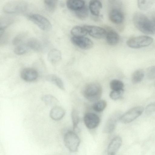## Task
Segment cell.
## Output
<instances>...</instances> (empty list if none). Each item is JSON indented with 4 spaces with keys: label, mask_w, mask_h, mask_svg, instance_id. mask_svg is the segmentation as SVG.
I'll list each match as a JSON object with an SVG mask.
<instances>
[{
    "label": "cell",
    "mask_w": 155,
    "mask_h": 155,
    "mask_svg": "<svg viewBox=\"0 0 155 155\" xmlns=\"http://www.w3.org/2000/svg\"><path fill=\"white\" fill-rule=\"evenodd\" d=\"M134 24L136 27L143 33L147 35L155 34V23L145 15L137 12L133 18Z\"/></svg>",
    "instance_id": "6da1fadb"
},
{
    "label": "cell",
    "mask_w": 155,
    "mask_h": 155,
    "mask_svg": "<svg viewBox=\"0 0 155 155\" xmlns=\"http://www.w3.org/2000/svg\"><path fill=\"white\" fill-rule=\"evenodd\" d=\"M102 88L98 83H92L87 84L84 88L83 94L84 97L91 102H96L101 97Z\"/></svg>",
    "instance_id": "7a4b0ae2"
},
{
    "label": "cell",
    "mask_w": 155,
    "mask_h": 155,
    "mask_svg": "<svg viewBox=\"0 0 155 155\" xmlns=\"http://www.w3.org/2000/svg\"><path fill=\"white\" fill-rule=\"evenodd\" d=\"M80 142L79 136L74 130L67 131L64 136V144L71 152H76L78 150Z\"/></svg>",
    "instance_id": "3957f363"
},
{
    "label": "cell",
    "mask_w": 155,
    "mask_h": 155,
    "mask_svg": "<svg viewBox=\"0 0 155 155\" xmlns=\"http://www.w3.org/2000/svg\"><path fill=\"white\" fill-rule=\"evenodd\" d=\"M27 7V3L24 1L17 0L6 3L4 6V11L8 13H17L25 12Z\"/></svg>",
    "instance_id": "277c9868"
},
{
    "label": "cell",
    "mask_w": 155,
    "mask_h": 155,
    "mask_svg": "<svg viewBox=\"0 0 155 155\" xmlns=\"http://www.w3.org/2000/svg\"><path fill=\"white\" fill-rule=\"evenodd\" d=\"M153 39L147 36H140L129 39L127 42V45L133 48H139L148 46L153 42Z\"/></svg>",
    "instance_id": "5b68a950"
},
{
    "label": "cell",
    "mask_w": 155,
    "mask_h": 155,
    "mask_svg": "<svg viewBox=\"0 0 155 155\" xmlns=\"http://www.w3.org/2000/svg\"><path fill=\"white\" fill-rule=\"evenodd\" d=\"M143 110V107L142 106L134 107L120 116L119 120L123 123H130L140 116Z\"/></svg>",
    "instance_id": "8992f818"
},
{
    "label": "cell",
    "mask_w": 155,
    "mask_h": 155,
    "mask_svg": "<svg viewBox=\"0 0 155 155\" xmlns=\"http://www.w3.org/2000/svg\"><path fill=\"white\" fill-rule=\"evenodd\" d=\"M28 18L39 28L44 31H49L52 25L50 21L45 17L38 14H32L27 16Z\"/></svg>",
    "instance_id": "52a82bcc"
},
{
    "label": "cell",
    "mask_w": 155,
    "mask_h": 155,
    "mask_svg": "<svg viewBox=\"0 0 155 155\" xmlns=\"http://www.w3.org/2000/svg\"><path fill=\"white\" fill-rule=\"evenodd\" d=\"M71 41L74 45L82 49H89L93 46L92 41L90 39L84 36H73L71 38Z\"/></svg>",
    "instance_id": "ba28073f"
},
{
    "label": "cell",
    "mask_w": 155,
    "mask_h": 155,
    "mask_svg": "<svg viewBox=\"0 0 155 155\" xmlns=\"http://www.w3.org/2000/svg\"><path fill=\"white\" fill-rule=\"evenodd\" d=\"M83 120L86 126L88 129H93L96 128L99 124L100 118L95 114L89 112L85 114Z\"/></svg>",
    "instance_id": "9c48e42d"
},
{
    "label": "cell",
    "mask_w": 155,
    "mask_h": 155,
    "mask_svg": "<svg viewBox=\"0 0 155 155\" xmlns=\"http://www.w3.org/2000/svg\"><path fill=\"white\" fill-rule=\"evenodd\" d=\"M83 27L91 37L97 39L102 38L105 36L106 30L97 26L85 25Z\"/></svg>",
    "instance_id": "30bf717a"
},
{
    "label": "cell",
    "mask_w": 155,
    "mask_h": 155,
    "mask_svg": "<svg viewBox=\"0 0 155 155\" xmlns=\"http://www.w3.org/2000/svg\"><path fill=\"white\" fill-rule=\"evenodd\" d=\"M119 112L114 113L109 117L103 128V132L106 133H112L115 129L117 123L120 116Z\"/></svg>",
    "instance_id": "8fae6325"
},
{
    "label": "cell",
    "mask_w": 155,
    "mask_h": 155,
    "mask_svg": "<svg viewBox=\"0 0 155 155\" xmlns=\"http://www.w3.org/2000/svg\"><path fill=\"white\" fill-rule=\"evenodd\" d=\"M38 73L34 69L25 68L23 69L21 72V77L24 80L31 82L35 80L38 78Z\"/></svg>",
    "instance_id": "7c38bea8"
},
{
    "label": "cell",
    "mask_w": 155,
    "mask_h": 155,
    "mask_svg": "<svg viewBox=\"0 0 155 155\" xmlns=\"http://www.w3.org/2000/svg\"><path fill=\"white\" fill-rule=\"evenodd\" d=\"M122 141L120 137L117 136L114 137L109 143L107 149L109 155H114L120 147Z\"/></svg>",
    "instance_id": "4fadbf2b"
},
{
    "label": "cell",
    "mask_w": 155,
    "mask_h": 155,
    "mask_svg": "<svg viewBox=\"0 0 155 155\" xmlns=\"http://www.w3.org/2000/svg\"><path fill=\"white\" fill-rule=\"evenodd\" d=\"M109 18L113 23L116 24L121 23L124 21V17L123 13L118 8H113L109 13Z\"/></svg>",
    "instance_id": "5bb4252c"
},
{
    "label": "cell",
    "mask_w": 155,
    "mask_h": 155,
    "mask_svg": "<svg viewBox=\"0 0 155 155\" xmlns=\"http://www.w3.org/2000/svg\"><path fill=\"white\" fill-rule=\"evenodd\" d=\"M105 37L107 43L110 45H115L119 41L120 37L119 35L113 30H109L107 31H106Z\"/></svg>",
    "instance_id": "9a60e30c"
},
{
    "label": "cell",
    "mask_w": 155,
    "mask_h": 155,
    "mask_svg": "<svg viewBox=\"0 0 155 155\" xmlns=\"http://www.w3.org/2000/svg\"><path fill=\"white\" fill-rule=\"evenodd\" d=\"M65 113L64 110L62 107L55 106L51 110L50 112V116L53 120H59L64 116Z\"/></svg>",
    "instance_id": "2e32d148"
},
{
    "label": "cell",
    "mask_w": 155,
    "mask_h": 155,
    "mask_svg": "<svg viewBox=\"0 0 155 155\" xmlns=\"http://www.w3.org/2000/svg\"><path fill=\"white\" fill-rule=\"evenodd\" d=\"M102 7L101 2L98 0H91L89 3L90 11L91 14L95 16H99Z\"/></svg>",
    "instance_id": "e0dca14e"
},
{
    "label": "cell",
    "mask_w": 155,
    "mask_h": 155,
    "mask_svg": "<svg viewBox=\"0 0 155 155\" xmlns=\"http://www.w3.org/2000/svg\"><path fill=\"white\" fill-rule=\"evenodd\" d=\"M66 4L69 9L74 11L81 9L85 5L84 0H67Z\"/></svg>",
    "instance_id": "ac0fdd59"
},
{
    "label": "cell",
    "mask_w": 155,
    "mask_h": 155,
    "mask_svg": "<svg viewBox=\"0 0 155 155\" xmlns=\"http://www.w3.org/2000/svg\"><path fill=\"white\" fill-rule=\"evenodd\" d=\"M61 59V54L60 51L56 49L51 50L48 55V59L53 64L59 62Z\"/></svg>",
    "instance_id": "d6986e66"
},
{
    "label": "cell",
    "mask_w": 155,
    "mask_h": 155,
    "mask_svg": "<svg viewBox=\"0 0 155 155\" xmlns=\"http://www.w3.org/2000/svg\"><path fill=\"white\" fill-rule=\"evenodd\" d=\"M46 78L47 81L55 84L61 90H64L63 81L57 75L54 74H49L46 76Z\"/></svg>",
    "instance_id": "ffe728a7"
},
{
    "label": "cell",
    "mask_w": 155,
    "mask_h": 155,
    "mask_svg": "<svg viewBox=\"0 0 155 155\" xmlns=\"http://www.w3.org/2000/svg\"><path fill=\"white\" fill-rule=\"evenodd\" d=\"M26 43L29 48H30L35 51H39L42 50V44L37 39L30 38L28 40Z\"/></svg>",
    "instance_id": "44dd1931"
},
{
    "label": "cell",
    "mask_w": 155,
    "mask_h": 155,
    "mask_svg": "<svg viewBox=\"0 0 155 155\" xmlns=\"http://www.w3.org/2000/svg\"><path fill=\"white\" fill-rule=\"evenodd\" d=\"M144 76V71L142 69H138L134 72L131 77V81L134 84L140 83Z\"/></svg>",
    "instance_id": "7402d4cb"
},
{
    "label": "cell",
    "mask_w": 155,
    "mask_h": 155,
    "mask_svg": "<svg viewBox=\"0 0 155 155\" xmlns=\"http://www.w3.org/2000/svg\"><path fill=\"white\" fill-rule=\"evenodd\" d=\"M155 0H138V8L143 11L150 9L154 4Z\"/></svg>",
    "instance_id": "603a6c76"
},
{
    "label": "cell",
    "mask_w": 155,
    "mask_h": 155,
    "mask_svg": "<svg viewBox=\"0 0 155 155\" xmlns=\"http://www.w3.org/2000/svg\"><path fill=\"white\" fill-rule=\"evenodd\" d=\"M42 100L45 104L50 106H55L58 102L56 97L50 94L44 95L42 97Z\"/></svg>",
    "instance_id": "cb8c5ba5"
},
{
    "label": "cell",
    "mask_w": 155,
    "mask_h": 155,
    "mask_svg": "<svg viewBox=\"0 0 155 155\" xmlns=\"http://www.w3.org/2000/svg\"><path fill=\"white\" fill-rule=\"evenodd\" d=\"M71 34L74 37H83L87 34L83 27L77 26L73 28L71 30Z\"/></svg>",
    "instance_id": "d4e9b609"
},
{
    "label": "cell",
    "mask_w": 155,
    "mask_h": 155,
    "mask_svg": "<svg viewBox=\"0 0 155 155\" xmlns=\"http://www.w3.org/2000/svg\"><path fill=\"white\" fill-rule=\"evenodd\" d=\"M107 105V102L105 101L98 100L93 104L92 108L95 111L100 112L102 111L105 109Z\"/></svg>",
    "instance_id": "484cf974"
},
{
    "label": "cell",
    "mask_w": 155,
    "mask_h": 155,
    "mask_svg": "<svg viewBox=\"0 0 155 155\" xmlns=\"http://www.w3.org/2000/svg\"><path fill=\"white\" fill-rule=\"evenodd\" d=\"M28 48L26 43L23 42L16 46L14 49V52L17 55H22L27 51Z\"/></svg>",
    "instance_id": "4316f807"
},
{
    "label": "cell",
    "mask_w": 155,
    "mask_h": 155,
    "mask_svg": "<svg viewBox=\"0 0 155 155\" xmlns=\"http://www.w3.org/2000/svg\"><path fill=\"white\" fill-rule=\"evenodd\" d=\"M76 16L81 19H85L88 15V10L87 7L85 5L82 8L75 11Z\"/></svg>",
    "instance_id": "83f0119b"
},
{
    "label": "cell",
    "mask_w": 155,
    "mask_h": 155,
    "mask_svg": "<svg viewBox=\"0 0 155 155\" xmlns=\"http://www.w3.org/2000/svg\"><path fill=\"white\" fill-rule=\"evenodd\" d=\"M58 0H44V3L46 9L49 11L52 12L56 9Z\"/></svg>",
    "instance_id": "f1b7e54d"
},
{
    "label": "cell",
    "mask_w": 155,
    "mask_h": 155,
    "mask_svg": "<svg viewBox=\"0 0 155 155\" xmlns=\"http://www.w3.org/2000/svg\"><path fill=\"white\" fill-rule=\"evenodd\" d=\"M110 87L112 90H117L123 89L124 84L121 81L117 80L114 79L112 80L110 84Z\"/></svg>",
    "instance_id": "f546056e"
},
{
    "label": "cell",
    "mask_w": 155,
    "mask_h": 155,
    "mask_svg": "<svg viewBox=\"0 0 155 155\" xmlns=\"http://www.w3.org/2000/svg\"><path fill=\"white\" fill-rule=\"evenodd\" d=\"M71 118L73 123V130L74 131L77 128L80 121L79 117L76 110L74 109L72 111Z\"/></svg>",
    "instance_id": "4dcf8cb0"
},
{
    "label": "cell",
    "mask_w": 155,
    "mask_h": 155,
    "mask_svg": "<svg viewBox=\"0 0 155 155\" xmlns=\"http://www.w3.org/2000/svg\"><path fill=\"white\" fill-rule=\"evenodd\" d=\"M124 89L117 90H112L110 92L109 96L112 100H117L121 98L124 94Z\"/></svg>",
    "instance_id": "1f68e13d"
},
{
    "label": "cell",
    "mask_w": 155,
    "mask_h": 155,
    "mask_svg": "<svg viewBox=\"0 0 155 155\" xmlns=\"http://www.w3.org/2000/svg\"><path fill=\"white\" fill-rule=\"evenodd\" d=\"M147 78L150 80L155 78V67L151 66L148 68L147 70Z\"/></svg>",
    "instance_id": "d6a6232c"
},
{
    "label": "cell",
    "mask_w": 155,
    "mask_h": 155,
    "mask_svg": "<svg viewBox=\"0 0 155 155\" xmlns=\"http://www.w3.org/2000/svg\"><path fill=\"white\" fill-rule=\"evenodd\" d=\"M24 36L22 34H20L15 37L13 39L12 42L15 46L23 42Z\"/></svg>",
    "instance_id": "836d02e7"
},
{
    "label": "cell",
    "mask_w": 155,
    "mask_h": 155,
    "mask_svg": "<svg viewBox=\"0 0 155 155\" xmlns=\"http://www.w3.org/2000/svg\"><path fill=\"white\" fill-rule=\"evenodd\" d=\"M155 104L151 103L149 104L146 107L145 110V113L147 115H150L155 111Z\"/></svg>",
    "instance_id": "e575fe53"
},
{
    "label": "cell",
    "mask_w": 155,
    "mask_h": 155,
    "mask_svg": "<svg viewBox=\"0 0 155 155\" xmlns=\"http://www.w3.org/2000/svg\"><path fill=\"white\" fill-rule=\"evenodd\" d=\"M4 32V29L0 28V39L3 35Z\"/></svg>",
    "instance_id": "d590c367"
}]
</instances>
